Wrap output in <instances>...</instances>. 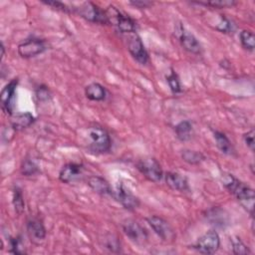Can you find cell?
I'll return each instance as SVG.
<instances>
[{
	"label": "cell",
	"mask_w": 255,
	"mask_h": 255,
	"mask_svg": "<svg viewBox=\"0 0 255 255\" xmlns=\"http://www.w3.org/2000/svg\"><path fill=\"white\" fill-rule=\"evenodd\" d=\"M221 181L224 187L236 197V199L245 208V210H247V212L253 216L255 199L254 190L230 173L222 174Z\"/></svg>",
	"instance_id": "obj_1"
},
{
	"label": "cell",
	"mask_w": 255,
	"mask_h": 255,
	"mask_svg": "<svg viewBox=\"0 0 255 255\" xmlns=\"http://www.w3.org/2000/svg\"><path fill=\"white\" fill-rule=\"evenodd\" d=\"M88 139V148L94 153H106L111 149V136L109 132L102 127L94 126L89 128Z\"/></svg>",
	"instance_id": "obj_2"
},
{
	"label": "cell",
	"mask_w": 255,
	"mask_h": 255,
	"mask_svg": "<svg viewBox=\"0 0 255 255\" xmlns=\"http://www.w3.org/2000/svg\"><path fill=\"white\" fill-rule=\"evenodd\" d=\"M73 13H77L84 19L101 25L109 24V20L105 10H102L93 2H84L72 9Z\"/></svg>",
	"instance_id": "obj_3"
},
{
	"label": "cell",
	"mask_w": 255,
	"mask_h": 255,
	"mask_svg": "<svg viewBox=\"0 0 255 255\" xmlns=\"http://www.w3.org/2000/svg\"><path fill=\"white\" fill-rule=\"evenodd\" d=\"M109 24L115 25L122 33H135L136 23L129 16L123 14L117 7L110 5L106 10Z\"/></svg>",
	"instance_id": "obj_4"
},
{
	"label": "cell",
	"mask_w": 255,
	"mask_h": 255,
	"mask_svg": "<svg viewBox=\"0 0 255 255\" xmlns=\"http://www.w3.org/2000/svg\"><path fill=\"white\" fill-rule=\"evenodd\" d=\"M138 171L149 181L158 182L163 176V171L159 162L153 157H144L136 162Z\"/></svg>",
	"instance_id": "obj_5"
},
{
	"label": "cell",
	"mask_w": 255,
	"mask_h": 255,
	"mask_svg": "<svg viewBox=\"0 0 255 255\" xmlns=\"http://www.w3.org/2000/svg\"><path fill=\"white\" fill-rule=\"evenodd\" d=\"M220 246V238L215 230H209L200 236L192 245V248L202 254H213Z\"/></svg>",
	"instance_id": "obj_6"
},
{
	"label": "cell",
	"mask_w": 255,
	"mask_h": 255,
	"mask_svg": "<svg viewBox=\"0 0 255 255\" xmlns=\"http://www.w3.org/2000/svg\"><path fill=\"white\" fill-rule=\"evenodd\" d=\"M147 223L152 228L154 233L165 242H172L175 240V231L171 225L162 217L157 215H150L146 218Z\"/></svg>",
	"instance_id": "obj_7"
},
{
	"label": "cell",
	"mask_w": 255,
	"mask_h": 255,
	"mask_svg": "<svg viewBox=\"0 0 255 255\" xmlns=\"http://www.w3.org/2000/svg\"><path fill=\"white\" fill-rule=\"evenodd\" d=\"M175 35L178 38L181 46L184 50H186L189 53L198 55L201 53L202 48L200 43L197 41V39L194 37L193 34H191L189 31H187L184 26L179 23L175 27Z\"/></svg>",
	"instance_id": "obj_8"
},
{
	"label": "cell",
	"mask_w": 255,
	"mask_h": 255,
	"mask_svg": "<svg viewBox=\"0 0 255 255\" xmlns=\"http://www.w3.org/2000/svg\"><path fill=\"white\" fill-rule=\"evenodd\" d=\"M47 49L46 42L39 38H30L18 46V54L24 58L29 59L42 54Z\"/></svg>",
	"instance_id": "obj_9"
},
{
	"label": "cell",
	"mask_w": 255,
	"mask_h": 255,
	"mask_svg": "<svg viewBox=\"0 0 255 255\" xmlns=\"http://www.w3.org/2000/svg\"><path fill=\"white\" fill-rule=\"evenodd\" d=\"M113 197L128 210H133L139 205V199L123 182H120L117 185L116 190H114Z\"/></svg>",
	"instance_id": "obj_10"
},
{
	"label": "cell",
	"mask_w": 255,
	"mask_h": 255,
	"mask_svg": "<svg viewBox=\"0 0 255 255\" xmlns=\"http://www.w3.org/2000/svg\"><path fill=\"white\" fill-rule=\"evenodd\" d=\"M18 78L12 79L8 84L4 86L0 93V102L2 106V110L12 116L13 115V107H14V100H15V92L18 85Z\"/></svg>",
	"instance_id": "obj_11"
},
{
	"label": "cell",
	"mask_w": 255,
	"mask_h": 255,
	"mask_svg": "<svg viewBox=\"0 0 255 255\" xmlns=\"http://www.w3.org/2000/svg\"><path fill=\"white\" fill-rule=\"evenodd\" d=\"M128 50L132 58L140 65H145L148 62V53L145 50L140 37L136 33H133V35L129 38Z\"/></svg>",
	"instance_id": "obj_12"
},
{
	"label": "cell",
	"mask_w": 255,
	"mask_h": 255,
	"mask_svg": "<svg viewBox=\"0 0 255 255\" xmlns=\"http://www.w3.org/2000/svg\"><path fill=\"white\" fill-rule=\"evenodd\" d=\"M123 230L125 232V234L134 243L139 244V243H143L146 238H147V234L144 230V228H142L139 223H137L134 220H127L124 224H123Z\"/></svg>",
	"instance_id": "obj_13"
},
{
	"label": "cell",
	"mask_w": 255,
	"mask_h": 255,
	"mask_svg": "<svg viewBox=\"0 0 255 255\" xmlns=\"http://www.w3.org/2000/svg\"><path fill=\"white\" fill-rule=\"evenodd\" d=\"M26 230L30 241L34 244H40L46 237V229L38 218L29 219L26 224Z\"/></svg>",
	"instance_id": "obj_14"
},
{
	"label": "cell",
	"mask_w": 255,
	"mask_h": 255,
	"mask_svg": "<svg viewBox=\"0 0 255 255\" xmlns=\"http://www.w3.org/2000/svg\"><path fill=\"white\" fill-rule=\"evenodd\" d=\"M83 170H84L83 164L69 162L61 168L59 172V179L64 183H70V182L76 181L83 175Z\"/></svg>",
	"instance_id": "obj_15"
},
{
	"label": "cell",
	"mask_w": 255,
	"mask_h": 255,
	"mask_svg": "<svg viewBox=\"0 0 255 255\" xmlns=\"http://www.w3.org/2000/svg\"><path fill=\"white\" fill-rule=\"evenodd\" d=\"M88 185L98 194L113 196L114 190L110 185L109 181L102 176L92 175L88 178Z\"/></svg>",
	"instance_id": "obj_16"
},
{
	"label": "cell",
	"mask_w": 255,
	"mask_h": 255,
	"mask_svg": "<svg viewBox=\"0 0 255 255\" xmlns=\"http://www.w3.org/2000/svg\"><path fill=\"white\" fill-rule=\"evenodd\" d=\"M164 177H165L166 185L169 188H171L172 190L183 192V191H187L189 189L186 177H184L183 175H181L177 172L168 171L165 173Z\"/></svg>",
	"instance_id": "obj_17"
},
{
	"label": "cell",
	"mask_w": 255,
	"mask_h": 255,
	"mask_svg": "<svg viewBox=\"0 0 255 255\" xmlns=\"http://www.w3.org/2000/svg\"><path fill=\"white\" fill-rule=\"evenodd\" d=\"M34 122L35 117L31 113L26 112L14 115L11 121V125L15 130H22L24 128H29Z\"/></svg>",
	"instance_id": "obj_18"
},
{
	"label": "cell",
	"mask_w": 255,
	"mask_h": 255,
	"mask_svg": "<svg viewBox=\"0 0 255 255\" xmlns=\"http://www.w3.org/2000/svg\"><path fill=\"white\" fill-rule=\"evenodd\" d=\"M213 136L214 139L216 141V145L218 147V149L227 155H233L234 154V147L231 143V141L229 140V138L227 137V135L219 130H214L213 131Z\"/></svg>",
	"instance_id": "obj_19"
},
{
	"label": "cell",
	"mask_w": 255,
	"mask_h": 255,
	"mask_svg": "<svg viewBox=\"0 0 255 255\" xmlns=\"http://www.w3.org/2000/svg\"><path fill=\"white\" fill-rule=\"evenodd\" d=\"M85 95L91 101L100 102L106 99L107 92L103 85L99 83H91L85 88Z\"/></svg>",
	"instance_id": "obj_20"
},
{
	"label": "cell",
	"mask_w": 255,
	"mask_h": 255,
	"mask_svg": "<svg viewBox=\"0 0 255 255\" xmlns=\"http://www.w3.org/2000/svg\"><path fill=\"white\" fill-rule=\"evenodd\" d=\"M174 131L179 140H189L192 136V124L189 121H182L175 126Z\"/></svg>",
	"instance_id": "obj_21"
},
{
	"label": "cell",
	"mask_w": 255,
	"mask_h": 255,
	"mask_svg": "<svg viewBox=\"0 0 255 255\" xmlns=\"http://www.w3.org/2000/svg\"><path fill=\"white\" fill-rule=\"evenodd\" d=\"M181 158L189 164H198L205 159V156L202 152L191 149H184L181 152Z\"/></svg>",
	"instance_id": "obj_22"
},
{
	"label": "cell",
	"mask_w": 255,
	"mask_h": 255,
	"mask_svg": "<svg viewBox=\"0 0 255 255\" xmlns=\"http://www.w3.org/2000/svg\"><path fill=\"white\" fill-rule=\"evenodd\" d=\"M12 203L14 205V208H15V211L17 212V214H19V215L22 214L25 209V202H24L22 190L17 186L13 189Z\"/></svg>",
	"instance_id": "obj_23"
},
{
	"label": "cell",
	"mask_w": 255,
	"mask_h": 255,
	"mask_svg": "<svg viewBox=\"0 0 255 255\" xmlns=\"http://www.w3.org/2000/svg\"><path fill=\"white\" fill-rule=\"evenodd\" d=\"M240 42L243 48L249 51H253L255 47V36L253 32L249 30H243L240 32Z\"/></svg>",
	"instance_id": "obj_24"
},
{
	"label": "cell",
	"mask_w": 255,
	"mask_h": 255,
	"mask_svg": "<svg viewBox=\"0 0 255 255\" xmlns=\"http://www.w3.org/2000/svg\"><path fill=\"white\" fill-rule=\"evenodd\" d=\"M166 82L173 94H179L181 92V85L177 74L171 69V72L166 76Z\"/></svg>",
	"instance_id": "obj_25"
},
{
	"label": "cell",
	"mask_w": 255,
	"mask_h": 255,
	"mask_svg": "<svg viewBox=\"0 0 255 255\" xmlns=\"http://www.w3.org/2000/svg\"><path fill=\"white\" fill-rule=\"evenodd\" d=\"M216 30L222 32V33H227V34H232L235 31V25L234 23L226 18L224 15L220 16V21L218 25L215 27Z\"/></svg>",
	"instance_id": "obj_26"
},
{
	"label": "cell",
	"mask_w": 255,
	"mask_h": 255,
	"mask_svg": "<svg viewBox=\"0 0 255 255\" xmlns=\"http://www.w3.org/2000/svg\"><path fill=\"white\" fill-rule=\"evenodd\" d=\"M198 4H202V5H205V6H210L212 8L222 9V8L233 7L237 4V2L233 1V0H213V1H208V2H198Z\"/></svg>",
	"instance_id": "obj_27"
},
{
	"label": "cell",
	"mask_w": 255,
	"mask_h": 255,
	"mask_svg": "<svg viewBox=\"0 0 255 255\" xmlns=\"http://www.w3.org/2000/svg\"><path fill=\"white\" fill-rule=\"evenodd\" d=\"M230 240L232 243V251L234 254L241 255V254H249L250 253L248 246H246L239 237H234Z\"/></svg>",
	"instance_id": "obj_28"
},
{
	"label": "cell",
	"mask_w": 255,
	"mask_h": 255,
	"mask_svg": "<svg viewBox=\"0 0 255 255\" xmlns=\"http://www.w3.org/2000/svg\"><path fill=\"white\" fill-rule=\"evenodd\" d=\"M39 171L38 166L30 159H25L21 165V172L25 176H31Z\"/></svg>",
	"instance_id": "obj_29"
},
{
	"label": "cell",
	"mask_w": 255,
	"mask_h": 255,
	"mask_svg": "<svg viewBox=\"0 0 255 255\" xmlns=\"http://www.w3.org/2000/svg\"><path fill=\"white\" fill-rule=\"evenodd\" d=\"M9 245H10V249H9L10 253H13V254H25L26 253L25 248L19 238L11 237L9 239Z\"/></svg>",
	"instance_id": "obj_30"
},
{
	"label": "cell",
	"mask_w": 255,
	"mask_h": 255,
	"mask_svg": "<svg viewBox=\"0 0 255 255\" xmlns=\"http://www.w3.org/2000/svg\"><path fill=\"white\" fill-rule=\"evenodd\" d=\"M44 4L48 5V6H51L57 10H60L62 12H65V13H72L71 11V7H69L68 5H66L65 3L63 2H60V1H43Z\"/></svg>",
	"instance_id": "obj_31"
},
{
	"label": "cell",
	"mask_w": 255,
	"mask_h": 255,
	"mask_svg": "<svg viewBox=\"0 0 255 255\" xmlns=\"http://www.w3.org/2000/svg\"><path fill=\"white\" fill-rule=\"evenodd\" d=\"M36 97H37V99L39 101H47L50 98V91H49V89L46 86L41 85L36 90Z\"/></svg>",
	"instance_id": "obj_32"
},
{
	"label": "cell",
	"mask_w": 255,
	"mask_h": 255,
	"mask_svg": "<svg viewBox=\"0 0 255 255\" xmlns=\"http://www.w3.org/2000/svg\"><path fill=\"white\" fill-rule=\"evenodd\" d=\"M254 134H255V132H254V129H253V128L243 134L244 142L246 143L247 147H248L251 151H254Z\"/></svg>",
	"instance_id": "obj_33"
},
{
	"label": "cell",
	"mask_w": 255,
	"mask_h": 255,
	"mask_svg": "<svg viewBox=\"0 0 255 255\" xmlns=\"http://www.w3.org/2000/svg\"><path fill=\"white\" fill-rule=\"evenodd\" d=\"M129 4L130 5H132V6H134V7H136V8H147V7H149L152 3L151 2H149V1H130L129 2Z\"/></svg>",
	"instance_id": "obj_34"
}]
</instances>
